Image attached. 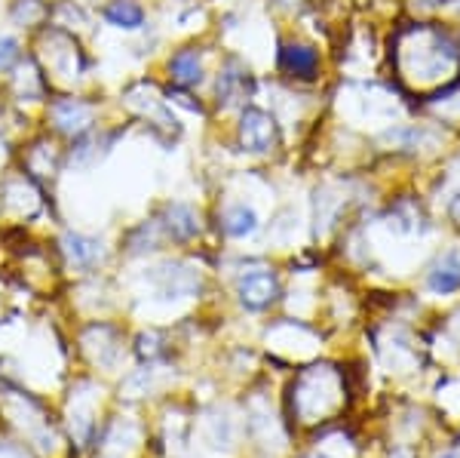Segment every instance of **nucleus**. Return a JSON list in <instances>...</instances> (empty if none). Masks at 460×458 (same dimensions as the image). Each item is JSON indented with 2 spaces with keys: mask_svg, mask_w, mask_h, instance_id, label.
Masks as SVG:
<instances>
[{
  "mask_svg": "<svg viewBox=\"0 0 460 458\" xmlns=\"http://www.w3.org/2000/svg\"><path fill=\"white\" fill-rule=\"evenodd\" d=\"M424 286L429 295H457L460 292V247L439 249L424 271Z\"/></svg>",
  "mask_w": 460,
  "mask_h": 458,
  "instance_id": "0eeeda50",
  "label": "nucleus"
},
{
  "mask_svg": "<svg viewBox=\"0 0 460 458\" xmlns=\"http://www.w3.org/2000/svg\"><path fill=\"white\" fill-rule=\"evenodd\" d=\"M154 277L160 283V295H166V299H181V295L199 292V277L184 265H163Z\"/></svg>",
  "mask_w": 460,
  "mask_h": 458,
  "instance_id": "9b49d317",
  "label": "nucleus"
},
{
  "mask_svg": "<svg viewBox=\"0 0 460 458\" xmlns=\"http://www.w3.org/2000/svg\"><path fill=\"white\" fill-rule=\"evenodd\" d=\"M279 4H286V6H307V4H314V0H279Z\"/></svg>",
  "mask_w": 460,
  "mask_h": 458,
  "instance_id": "a211bd4d",
  "label": "nucleus"
},
{
  "mask_svg": "<svg viewBox=\"0 0 460 458\" xmlns=\"http://www.w3.org/2000/svg\"><path fill=\"white\" fill-rule=\"evenodd\" d=\"M105 16L111 25L126 28V31H136V28H142V22H145V10L136 4V0H114V4L105 10Z\"/></svg>",
  "mask_w": 460,
  "mask_h": 458,
  "instance_id": "4468645a",
  "label": "nucleus"
},
{
  "mask_svg": "<svg viewBox=\"0 0 460 458\" xmlns=\"http://www.w3.org/2000/svg\"><path fill=\"white\" fill-rule=\"evenodd\" d=\"M218 228L227 234V238L246 240V238H252V234L258 231V228H261V216H258L255 206H252V203H246V201H234V203H227L225 210H221Z\"/></svg>",
  "mask_w": 460,
  "mask_h": 458,
  "instance_id": "6e6552de",
  "label": "nucleus"
},
{
  "mask_svg": "<svg viewBox=\"0 0 460 458\" xmlns=\"http://www.w3.org/2000/svg\"><path fill=\"white\" fill-rule=\"evenodd\" d=\"M236 295H240L243 308H249V311H267V308L279 301L283 286H279V277L270 268H255L240 274V280H236Z\"/></svg>",
  "mask_w": 460,
  "mask_h": 458,
  "instance_id": "423d86ee",
  "label": "nucleus"
},
{
  "mask_svg": "<svg viewBox=\"0 0 460 458\" xmlns=\"http://www.w3.org/2000/svg\"><path fill=\"white\" fill-rule=\"evenodd\" d=\"M252 93H255V77H252L249 65L236 56H227L225 65L218 68V77H215V99H218V105L225 111H243L249 105Z\"/></svg>",
  "mask_w": 460,
  "mask_h": 458,
  "instance_id": "39448f33",
  "label": "nucleus"
},
{
  "mask_svg": "<svg viewBox=\"0 0 460 458\" xmlns=\"http://www.w3.org/2000/svg\"><path fill=\"white\" fill-rule=\"evenodd\" d=\"M0 458H28L25 449L13 446V443H0Z\"/></svg>",
  "mask_w": 460,
  "mask_h": 458,
  "instance_id": "f3484780",
  "label": "nucleus"
},
{
  "mask_svg": "<svg viewBox=\"0 0 460 458\" xmlns=\"http://www.w3.org/2000/svg\"><path fill=\"white\" fill-rule=\"evenodd\" d=\"M344 403V382L332 366L304 369L292 385V409L301 422H323Z\"/></svg>",
  "mask_w": 460,
  "mask_h": 458,
  "instance_id": "f03ea898",
  "label": "nucleus"
},
{
  "mask_svg": "<svg viewBox=\"0 0 460 458\" xmlns=\"http://www.w3.org/2000/svg\"><path fill=\"white\" fill-rule=\"evenodd\" d=\"M65 253L74 265L80 268H93V265L102 262V243L93 238H84V234H68L65 238Z\"/></svg>",
  "mask_w": 460,
  "mask_h": 458,
  "instance_id": "ddd939ff",
  "label": "nucleus"
},
{
  "mask_svg": "<svg viewBox=\"0 0 460 458\" xmlns=\"http://www.w3.org/2000/svg\"><path fill=\"white\" fill-rule=\"evenodd\" d=\"M236 139L240 148L249 154H270L279 145V121L273 111L249 105L240 111V121H236Z\"/></svg>",
  "mask_w": 460,
  "mask_h": 458,
  "instance_id": "20e7f679",
  "label": "nucleus"
},
{
  "mask_svg": "<svg viewBox=\"0 0 460 458\" xmlns=\"http://www.w3.org/2000/svg\"><path fill=\"white\" fill-rule=\"evenodd\" d=\"M53 121H56V127L62 132H68V136H80V132H86L93 127V108L84 105V102L65 99L53 108Z\"/></svg>",
  "mask_w": 460,
  "mask_h": 458,
  "instance_id": "f8f14e48",
  "label": "nucleus"
},
{
  "mask_svg": "<svg viewBox=\"0 0 460 458\" xmlns=\"http://www.w3.org/2000/svg\"><path fill=\"white\" fill-rule=\"evenodd\" d=\"M448 4H451V0H436V6H439V16H442V10H445Z\"/></svg>",
  "mask_w": 460,
  "mask_h": 458,
  "instance_id": "6ab92c4d",
  "label": "nucleus"
},
{
  "mask_svg": "<svg viewBox=\"0 0 460 458\" xmlns=\"http://www.w3.org/2000/svg\"><path fill=\"white\" fill-rule=\"evenodd\" d=\"M439 458H460V455H455V453H445V455H439Z\"/></svg>",
  "mask_w": 460,
  "mask_h": 458,
  "instance_id": "aec40b11",
  "label": "nucleus"
},
{
  "mask_svg": "<svg viewBox=\"0 0 460 458\" xmlns=\"http://www.w3.org/2000/svg\"><path fill=\"white\" fill-rule=\"evenodd\" d=\"M384 77L411 108L460 84V28L445 16H402L387 28Z\"/></svg>",
  "mask_w": 460,
  "mask_h": 458,
  "instance_id": "f257e3e1",
  "label": "nucleus"
},
{
  "mask_svg": "<svg viewBox=\"0 0 460 458\" xmlns=\"http://www.w3.org/2000/svg\"><path fill=\"white\" fill-rule=\"evenodd\" d=\"M445 219H448V225L460 234V182L445 194Z\"/></svg>",
  "mask_w": 460,
  "mask_h": 458,
  "instance_id": "2eb2a0df",
  "label": "nucleus"
},
{
  "mask_svg": "<svg viewBox=\"0 0 460 458\" xmlns=\"http://www.w3.org/2000/svg\"><path fill=\"white\" fill-rule=\"evenodd\" d=\"M169 74H172V84L178 90H197L206 80V65L203 53L197 47H184L169 58Z\"/></svg>",
  "mask_w": 460,
  "mask_h": 458,
  "instance_id": "1a4fd4ad",
  "label": "nucleus"
},
{
  "mask_svg": "<svg viewBox=\"0 0 460 458\" xmlns=\"http://www.w3.org/2000/svg\"><path fill=\"white\" fill-rule=\"evenodd\" d=\"M277 71L288 84H316L323 77V49L310 40L283 37L277 43Z\"/></svg>",
  "mask_w": 460,
  "mask_h": 458,
  "instance_id": "7ed1b4c3",
  "label": "nucleus"
},
{
  "mask_svg": "<svg viewBox=\"0 0 460 458\" xmlns=\"http://www.w3.org/2000/svg\"><path fill=\"white\" fill-rule=\"evenodd\" d=\"M163 231L169 234L172 240H194L199 234V216L190 203H169L163 210V219H160Z\"/></svg>",
  "mask_w": 460,
  "mask_h": 458,
  "instance_id": "9d476101",
  "label": "nucleus"
},
{
  "mask_svg": "<svg viewBox=\"0 0 460 458\" xmlns=\"http://www.w3.org/2000/svg\"><path fill=\"white\" fill-rule=\"evenodd\" d=\"M19 56V43L13 37H0V68H10Z\"/></svg>",
  "mask_w": 460,
  "mask_h": 458,
  "instance_id": "dca6fc26",
  "label": "nucleus"
}]
</instances>
